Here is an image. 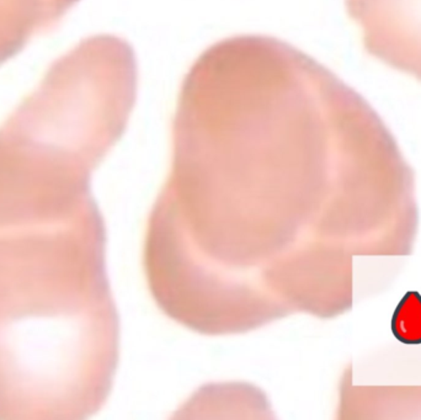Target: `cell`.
Masks as SVG:
<instances>
[{"label":"cell","mask_w":421,"mask_h":420,"mask_svg":"<svg viewBox=\"0 0 421 420\" xmlns=\"http://www.w3.org/2000/svg\"><path fill=\"white\" fill-rule=\"evenodd\" d=\"M394 328L397 336L408 343L421 342V300L415 293H409L400 303Z\"/></svg>","instance_id":"cell-4"},{"label":"cell","mask_w":421,"mask_h":420,"mask_svg":"<svg viewBox=\"0 0 421 420\" xmlns=\"http://www.w3.org/2000/svg\"><path fill=\"white\" fill-rule=\"evenodd\" d=\"M346 8L373 56L421 79V0H346Z\"/></svg>","instance_id":"cell-2"},{"label":"cell","mask_w":421,"mask_h":420,"mask_svg":"<svg viewBox=\"0 0 421 420\" xmlns=\"http://www.w3.org/2000/svg\"><path fill=\"white\" fill-rule=\"evenodd\" d=\"M79 0H0V66L55 28Z\"/></svg>","instance_id":"cell-3"},{"label":"cell","mask_w":421,"mask_h":420,"mask_svg":"<svg viewBox=\"0 0 421 420\" xmlns=\"http://www.w3.org/2000/svg\"><path fill=\"white\" fill-rule=\"evenodd\" d=\"M88 180L0 148V420L80 419L104 398L110 304Z\"/></svg>","instance_id":"cell-1"}]
</instances>
